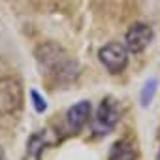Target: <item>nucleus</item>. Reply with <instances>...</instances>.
<instances>
[{
    "instance_id": "1",
    "label": "nucleus",
    "mask_w": 160,
    "mask_h": 160,
    "mask_svg": "<svg viewBox=\"0 0 160 160\" xmlns=\"http://www.w3.org/2000/svg\"><path fill=\"white\" fill-rule=\"evenodd\" d=\"M36 60L42 73L55 75L57 79H68V81L75 75V62L70 60L68 53L53 42L42 43L36 49Z\"/></svg>"
},
{
    "instance_id": "2",
    "label": "nucleus",
    "mask_w": 160,
    "mask_h": 160,
    "mask_svg": "<svg viewBox=\"0 0 160 160\" xmlns=\"http://www.w3.org/2000/svg\"><path fill=\"white\" fill-rule=\"evenodd\" d=\"M23 106V87L13 77L0 79V115L8 117L21 109Z\"/></svg>"
},
{
    "instance_id": "3",
    "label": "nucleus",
    "mask_w": 160,
    "mask_h": 160,
    "mask_svg": "<svg viewBox=\"0 0 160 160\" xmlns=\"http://www.w3.org/2000/svg\"><path fill=\"white\" fill-rule=\"evenodd\" d=\"M98 57H100V62L111 73H121L128 66V49L124 45H121V43H115V42L104 45L100 49Z\"/></svg>"
},
{
    "instance_id": "4",
    "label": "nucleus",
    "mask_w": 160,
    "mask_h": 160,
    "mask_svg": "<svg viewBox=\"0 0 160 160\" xmlns=\"http://www.w3.org/2000/svg\"><path fill=\"white\" fill-rule=\"evenodd\" d=\"M117 121H119L117 104L111 96H108L98 106V111H96V117H94V132L100 134V136H106L115 128Z\"/></svg>"
},
{
    "instance_id": "5",
    "label": "nucleus",
    "mask_w": 160,
    "mask_h": 160,
    "mask_svg": "<svg viewBox=\"0 0 160 160\" xmlns=\"http://www.w3.org/2000/svg\"><path fill=\"white\" fill-rule=\"evenodd\" d=\"M126 49L130 53H141L152 40V28L145 23H134L126 32Z\"/></svg>"
},
{
    "instance_id": "6",
    "label": "nucleus",
    "mask_w": 160,
    "mask_h": 160,
    "mask_svg": "<svg viewBox=\"0 0 160 160\" xmlns=\"http://www.w3.org/2000/svg\"><path fill=\"white\" fill-rule=\"evenodd\" d=\"M89 117H91V102L89 100H81V102L73 104L68 109V115H66L70 130L72 132H79L89 122Z\"/></svg>"
},
{
    "instance_id": "7",
    "label": "nucleus",
    "mask_w": 160,
    "mask_h": 160,
    "mask_svg": "<svg viewBox=\"0 0 160 160\" xmlns=\"http://www.w3.org/2000/svg\"><path fill=\"white\" fill-rule=\"evenodd\" d=\"M109 160H136V151L128 141H117L109 152Z\"/></svg>"
},
{
    "instance_id": "8",
    "label": "nucleus",
    "mask_w": 160,
    "mask_h": 160,
    "mask_svg": "<svg viewBox=\"0 0 160 160\" xmlns=\"http://www.w3.org/2000/svg\"><path fill=\"white\" fill-rule=\"evenodd\" d=\"M43 147H45V138L42 134H34L27 143V158L25 160H40Z\"/></svg>"
},
{
    "instance_id": "9",
    "label": "nucleus",
    "mask_w": 160,
    "mask_h": 160,
    "mask_svg": "<svg viewBox=\"0 0 160 160\" xmlns=\"http://www.w3.org/2000/svg\"><path fill=\"white\" fill-rule=\"evenodd\" d=\"M156 85H158V81H156L154 77L149 79V81L145 83V87L141 91V106H149L151 104V100H152V96L156 92Z\"/></svg>"
},
{
    "instance_id": "10",
    "label": "nucleus",
    "mask_w": 160,
    "mask_h": 160,
    "mask_svg": "<svg viewBox=\"0 0 160 160\" xmlns=\"http://www.w3.org/2000/svg\"><path fill=\"white\" fill-rule=\"evenodd\" d=\"M30 96H32V102H34L36 111H38V113H43V111L47 109V102H45V98H42V96L38 94V91H32Z\"/></svg>"
},
{
    "instance_id": "11",
    "label": "nucleus",
    "mask_w": 160,
    "mask_h": 160,
    "mask_svg": "<svg viewBox=\"0 0 160 160\" xmlns=\"http://www.w3.org/2000/svg\"><path fill=\"white\" fill-rule=\"evenodd\" d=\"M0 160H8V158H6V152H4L2 147H0Z\"/></svg>"
},
{
    "instance_id": "12",
    "label": "nucleus",
    "mask_w": 160,
    "mask_h": 160,
    "mask_svg": "<svg viewBox=\"0 0 160 160\" xmlns=\"http://www.w3.org/2000/svg\"><path fill=\"white\" fill-rule=\"evenodd\" d=\"M158 160H160V156H158Z\"/></svg>"
}]
</instances>
